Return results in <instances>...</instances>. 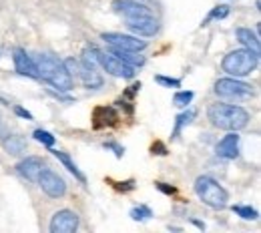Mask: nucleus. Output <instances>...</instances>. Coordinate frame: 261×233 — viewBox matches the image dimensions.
Wrapping results in <instances>:
<instances>
[{"label": "nucleus", "instance_id": "423d86ee", "mask_svg": "<svg viewBox=\"0 0 261 233\" xmlns=\"http://www.w3.org/2000/svg\"><path fill=\"white\" fill-rule=\"evenodd\" d=\"M36 183L40 185V189H42L48 197H53V199L65 197L66 181L59 173H55V171H50V169H42L40 175H38V179H36Z\"/></svg>", "mask_w": 261, "mask_h": 233}, {"label": "nucleus", "instance_id": "f3484780", "mask_svg": "<svg viewBox=\"0 0 261 233\" xmlns=\"http://www.w3.org/2000/svg\"><path fill=\"white\" fill-rule=\"evenodd\" d=\"M2 147H4V151L8 155H18V153H22L27 149V143L18 135H6V137H2Z\"/></svg>", "mask_w": 261, "mask_h": 233}, {"label": "nucleus", "instance_id": "39448f33", "mask_svg": "<svg viewBox=\"0 0 261 233\" xmlns=\"http://www.w3.org/2000/svg\"><path fill=\"white\" fill-rule=\"evenodd\" d=\"M215 95L221 97V99H229V100H241L247 99L253 95V87L243 83V81H237L235 76H229V79H219L215 83Z\"/></svg>", "mask_w": 261, "mask_h": 233}, {"label": "nucleus", "instance_id": "9d476101", "mask_svg": "<svg viewBox=\"0 0 261 233\" xmlns=\"http://www.w3.org/2000/svg\"><path fill=\"white\" fill-rule=\"evenodd\" d=\"M127 27L130 33L137 36H153L159 33V20L151 16H137V18H127Z\"/></svg>", "mask_w": 261, "mask_h": 233}, {"label": "nucleus", "instance_id": "c85d7f7f", "mask_svg": "<svg viewBox=\"0 0 261 233\" xmlns=\"http://www.w3.org/2000/svg\"><path fill=\"white\" fill-rule=\"evenodd\" d=\"M65 63V68L68 70V74L72 76V74H79V68H81V63L79 61H74V59H66L63 61Z\"/></svg>", "mask_w": 261, "mask_h": 233}, {"label": "nucleus", "instance_id": "4be33fe9", "mask_svg": "<svg viewBox=\"0 0 261 233\" xmlns=\"http://www.w3.org/2000/svg\"><path fill=\"white\" fill-rule=\"evenodd\" d=\"M195 119V111H185V113H181L179 117H177V123H175V131H173V137H179L181 131H183V127H187L191 121Z\"/></svg>", "mask_w": 261, "mask_h": 233}, {"label": "nucleus", "instance_id": "5701e85b", "mask_svg": "<svg viewBox=\"0 0 261 233\" xmlns=\"http://www.w3.org/2000/svg\"><path fill=\"white\" fill-rule=\"evenodd\" d=\"M98 59H100V50L91 46V48H85L83 53V65L87 67H98Z\"/></svg>", "mask_w": 261, "mask_h": 233}, {"label": "nucleus", "instance_id": "c756f323", "mask_svg": "<svg viewBox=\"0 0 261 233\" xmlns=\"http://www.w3.org/2000/svg\"><path fill=\"white\" fill-rule=\"evenodd\" d=\"M155 187H157L159 191H163L165 195H173V193H177V189H175L173 185H167V183H155Z\"/></svg>", "mask_w": 261, "mask_h": 233}, {"label": "nucleus", "instance_id": "f03ea898", "mask_svg": "<svg viewBox=\"0 0 261 233\" xmlns=\"http://www.w3.org/2000/svg\"><path fill=\"white\" fill-rule=\"evenodd\" d=\"M36 72H38V79L46 81L50 87L59 89V91H70L72 89V76L68 74V70L65 68V63L59 61L57 57H50V55H40L36 61Z\"/></svg>", "mask_w": 261, "mask_h": 233}, {"label": "nucleus", "instance_id": "f704fd0d", "mask_svg": "<svg viewBox=\"0 0 261 233\" xmlns=\"http://www.w3.org/2000/svg\"><path fill=\"white\" fill-rule=\"evenodd\" d=\"M193 223H195L199 229H205V223H201V221H197V219H193Z\"/></svg>", "mask_w": 261, "mask_h": 233}, {"label": "nucleus", "instance_id": "20e7f679", "mask_svg": "<svg viewBox=\"0 0 261 233\" xmlns=\"http://www.w3.org/2000/svg\"><path fill=\"white\" fill-rule=\"evenodd\" d=\"M195 193L197 197L203 201L207 207H211V209H225L227 207L229 193L225 191L223 185H219V181H215L209 175L197 177Z\"/></svg>", "mask_w": 261, "mask_h": 233}, {"label": "nucleus", "instance_id": "a211bd4d", "mask_svg": "<svg viewBox=\"0 0 261 233\" xmlns=\"http://www.w3.org/2000/svg\"><path fill=\"white\" fill-rule=\"evenodd\" d=\"M235 34H237V40H239L245 48L259 53V38H257L255 33H251V29H237Z\"/></svg>", "mask_w": 261, "mask_h": 233}, {"label": "nucleus", "instance_id": "aec40b11", "mask_svg": "<svg viewBox=\"0 0 261 233\" xmlns=\"http://www.w3.org/2000/svg\"><path fill=\"white\" fill-rule=\"evenodd\" d=\"M111 55H115V57H119L123 63H127V65H130V67H143L145 65V59L139 55L137 57V53H129V50H121V48H113L111 46Z\"/></svg>", "mask_w": 261, "mask_h": 233}, {"label": "nucleus", "instance_id": "dca6fc26", "mask_svg": "<svg viewBox=\"0 0 261 233\" xmlns=\"http://www.w3.org/2000/svg\"><path fill=\"white\" fill-rule=\"evenodd\" d=\"M79 76H81V81H83V85L87 89H100L102 87V76L97 70V67H87V65L81 63Z\"/></svg>", "mask_w": 261, "mask_h": 233}, {"label": "nucleus", "instance_id": "412c9836", "mask_svg": "<svg viewBox=\"0 0 261 233\" xmlns=\"http://www.w3.org/2000/svg\"><path fill=\"white\" fill-rule=\"evenodd\" d=\"M231 209H233V213H237L241 219H247V221H253V219L259 217L257 209H253V207H249V205H233Z\"/></svg>", "mask_w": 261, "mask_h": 233}, {"label": "nucleus", "instance_id": "f8f14e48", "mask_svg": "<svg viewBox=\"0 0 261 233\" xmlns=\"http://www.w3.org/2000/svg\"><path fill=\"white\" fill-rule=\"evenodd\" d=\"M12 61H14V68L18 74L22 76H29V79H38V72H36V65L34 61L29 57V53L24 48H16L12 53Z\"/></svg>", "mask_w": 261, "mask_h": 233}, {"label": "nucleus", "instance_id": "393cba45", "mask_svg": "<svg viewBox=\"0 0 261 233\" xmlns=\"http://www.w3.org/2000/svg\"><path fill=\"white\" fill-rule=\"evenodd\" d=\"M229 16V6L227 4H221V6H215L211 12H209V16H207V20L203 22V27L209 22V20H221V18H227Z\"/></svg>", "mask_w": 261, "mask_h": 233}, {"label": "nucleus", "instance_id": "2eb2a0df", "mask_svg": "<svg viewBox=\"0 0 261 233\" xmlns=\"http://www.w3.org/2000/svg\"><path fill=\"white\" fill-rule=\"evenodd\" d=\"M119 121V113L115 107H97L93 113V125L95 129H105V127H113Z\"/></svg>", "mask_w": 261, "mask_h": 233}, {"label": "nucleus", "instance_id": "bb28decb", "mask_svg": "<svg viewBox=\"0 0 261 233\" xmlns=\"http://www.w3.org/2000/svg\"><path fill=\"white\" fill-rule=\"evenodd\" d=\"M34 139L38 141V143H42L44 147H53L55 145V137L48 133V131H42V129H36L33 135Z\"/></svg>", "mask_w": 261, "mask_h": 233}, {"label": "nucleus", "instance_id": "4468645a", "mask_svg": "<svg viewBox=\"0 0 261 233\" xmlns=\"http://www.w3.org/2000/svg\"><path fill=\"white\" fill-rule=\"evenodd\" d=\"M42 169H44V161H42L40 157H27V159H22V161L16 165L18 175L24 177L27 181H33V183L38 179V175H40Z\"/></svg>", "mask_w": 261, "mask_h": 233}, {"label": "nucleus", "instance_id": "7c9ffc66", "mask_svg": "<svg viewBox=\"0 0 261 233\" xmlns=\"http://www.w3.org/2000/svg\"><path fill=\"white\" fill-rule=\"evenodd\" d=\"M105 149H111V151H115V155L117 157H123V147H119V145H115V143H105Z\"/></svg>", "mask_w": 261, "mask_h": 233}, {"label": "nucleus", "instance_id": "6ab92c4d", "mask_svg": "<svg viewBox=\"0 0 261 233\" xmlns=\"http://www.w3.org/2000/svg\"><path fill=\"white\" fill-rule=\"evenodd\" d=\"M53 153H55V157H57V159H59V161H61L66 169H68V173H72V175H74V177H76V179H79L83 185L87 183V177L81 173V169L76 167V163H74V161H72V159H70L66 153H63V151H53Z\"/></svg>", "mask_w": 261, "mask_h": 233}, {"label": "nucleus", "instance_id": "ddd939ff", "mask_svg": "<svg viewBox=\"0 0 261 233\" xmlns=\"http://www.w3.org/2000/svg\"><path fill=\"white\" fill-rule=\"evenodd\" d=\"M217 155L221 159H229V161L239 155V135H237V131H229L217 143Z\"/></svg>", "mask_w": 261, "mask_h": 233}, {"label": "nucleus", "instance_id": "b1692460", "mask_svg": "<svg viewBox=\"0 0 261 233\" xmlns=\"http://www.w3.org/2000/svg\"><path fill=\"white\" fill-rule=\"evenodd\" d=\"M130 217H133L135 221H147V219L153 217V211H151L147 205H139V207H133V209H130Z\"/></svg>", "mask_w": 261, "mask_h": 233}, {"label": "nucleus", "instance_id": "f257e3e1", "mask_svg": "<svg viewBox=\"0 0 261 233\" xmlns=\"http://www.w3.org/2000/svg\"><path fill=\"white\" fill-rule=\"evenodd\" d=\"M207 117L213 127L223 131H239L249 123V113L243 107L227 102H213L207 111Z\"/></svg>", "mask_w": 261, "mask_h": 233}, {"label": "nucleus", "instance_id": "473e14b6", "mask_svg": "<svg viewBox=\"0 0 261 233\" xmlns=\"http://www.w3.org/2000/svg\"><path fill=\"white\" fill-rule=\"evenodd\" d=\"M117 189H121V191H130V189H135V181L130 179V181H125V183H117Z\"/></svg>", "mask_w": 261, "mask_h": 233}, {"label": "nucleus", "instance_id": "0eeeda50", "mask_svg": "<svg viewBox=\"0 0 261 233\" xmlns=\"http://www.w3.org/2000/svg\"><path fill=\"white\" fill-rule=\"evenodd\" d=\"M102 40H107V44L113 48H121V50H129V53H141L147 48V40H139V36H133V34L105 33Z\"/></svg>", "mask_w": 261, "mask_h": 233}, {"label": "nucleus", "instance_id": "6e6552de", "mask_svg": "<svg viewBox=\"0 0 261 233\" xmlns=\"http://www.w3.org/2000/svg\"><path fill=\"white\" fill-rule=\"evenodd\" d=\"M79 215L70 209H61L50 219V233H74L79 229Z\"/></svg>", "mask_w": 261, "mask_h": 233}, {"label": "nucleus", "instance_id": "7ed1b4c3", "mask_svg": "<svg viewBox=\"0 0 261 233\" xmlns=\"http://www.w3.org/2000/svg\"><path fill=\"white\" fill-rule=\"evenodd\" d=\"M257 65H259V53L249 50V48H239V50L229 53L221 63L223 70L229 76H235V79L251 74L257 68Z\"/></svg>", "mask_w": 261, "mask_h": 233}, {"label": "nucleus", "instance_id": "9b49d317", "mask_svg": "<svg viewBox=\"0 0 261 233\" xmlns=\"http://www.w3.org/2000/svg\"><path fill=\"white\" fill-rule=\"evenodd\" d=\"M113 8L115 12L123 14L125 18H137V16H151V8L141 4V2H135V0H115L113 2Z\"/></svg>", "mask_w": 261, "mask_h": 233}, {"label": "nucleus", "instance_id": "a878e982", "mask_svg": "<svg viewBox=\"0 0 261 233\" xmlns=\"http://www.w3.org/2000/svg\"><path fill=\"white\" fill-rule=\"evenodd\" d=\"M191 100H193V93H191V91H179V93H175V97H173L175 107H187Z\"/></svg>", "mask_w": 261, "mask_h": 233}, {"label": "nucleus", "instance_id": "72a5a7b5", "mask_svg": "<svg viewBox=\"0 0 261 233\" xmlns=\"http://www.w3.org/2000/svg\"><path fill=\"white\" fill-rule=\"evenodd\" d=\"M153 149H157V151H159L157 155H167V149H165V147H163V145H161V143H157V145H153Z\"/></svg>", "mask_w": 261, "mask_h": 233}, {"label": "nucleus", "instance_id": "2f4dec72", "mask_svg": "<svg viewBox=\"0 0 261 233\" xmlns=\"http://www.w3.org/2000/svg\"><path fill=\"white\" fill-rule=\"evenodd\" d=\"M14 113H16L18 117H22V119H29V121H33V115H31L27 109H22V107H14Z\"/></svg>", "mask_w": 261, "mask_h": 233}, {"label": "nucleus", "instance_id": "1a4fd4ad", "mask_svg": "<svg viewBox=\"0 0 261 233\" xmlns=\"http://www.w3.org/2000/svg\"><path fill=\"white\" fill-rule=\"evenodd\" d=\"M98 65L105 68L109 74H113V76H119V79H133L135 76V68L127 65V63H123L119 57H115V55H102L100 53V59H98Z\"/></svg>", "mask_w": 261, "mask_h": 233}, {"label": "nucleus", "instance_id": "cd10ccee", "mask_svg": "<svg viewBox=\"0 0 261 233\" xmlns=\"http://www.w3.org/2000/svg\"><path fill=\"white\" fill-rule=\"evenodd\" d=\"M155 83L163 85V87H167V89H179V87H181V81H179V79L163 76V74H157V76H155Z\"/></svg>", "mask_w": 261, "mask_h": 233}]
</instances>
